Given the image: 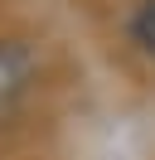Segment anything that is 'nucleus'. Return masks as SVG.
Segmentation results:
<instances>
[{
    "mask_svg": "<svg viewBox=\"0 0 155 160\" xmlns=\"http://www.w3.org/2000/svg\"><path fill=\"white\" fill-rule=\"evenodd\" d=\"M131 39L141 44V53H150L155 58V0H141L131 15Z\"/></svg>",
    "mask_w": 155,
    "mask_h": 160,
    "instance_id": "f257e3e1",
    "label": "nucleus"
}]
</instances>
